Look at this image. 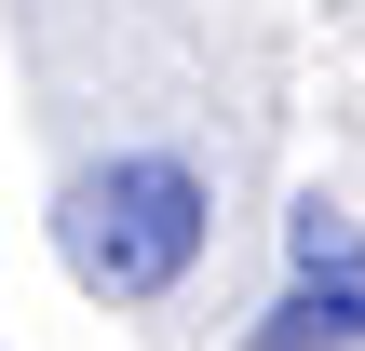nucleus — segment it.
Returning a JSON list of instances; mask_svg holds the SVG:
<instances>
[{
	"label": "nucleus",
	"mask_w": 365,
	"mask_h": 351,
	"mask_svg": "<svg viewBox=\"0 0 365 351\" xmlns=\"http://www.w3.org/2000/svg\"><path fill=\"white\" fill-rule=\"evenodd\" d=\"M203 216H217V189H203L190 149H108V162L68 176L54 243H68V271H81L95 298H163V284L203 257Z\"/></svg>",
	"instance_id": "f257e3e1"
},
{
	"label": "nucleus",
	"mask_w": 365,
	"mask_h": 351,
	"mask_svg": "<svg viewBox=\"0 0 365 351\" xmlns=\"http://www.w3.org/2000/svg\"><path fill=\"white\" fill-rule=\"evenodd\" d=\"M244 351H365V284H298Z\"/></svg>",
	"instance_id": "f03ea898"
},
{
	"label": "nucleus",
	"mask_w": 365,
	"mask_h": 351,
	"mask_svg": "<svg viewBox=\"0 0 365 351\" xmlns=\"http://www.w3.org/2000/svg\"><path fill=\"white\" fill-rule=\"evenodd\" d=\"M298 284H365V230H352V216L298 203Z\"/></svg>",
	"instance_id": "7ed1b4c3"
}]
</instances>
